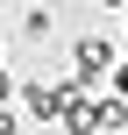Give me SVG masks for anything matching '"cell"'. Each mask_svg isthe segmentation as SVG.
<instances>
[{
  "instance_id": "6da1fadb",
  "label": "cell",
  "mask_w": 128,
  "mask_h": 135,
  "mask_svg": "<svg viewBox=\"0 0 128 135\" xmlns=\"http://www.w3.org/2000/svg\"><path fill=\"white\" fill-rule=\"evenodd\" d=\"M78 93H86V85H78V78H71V71H64V78H36V85H29V93H21V107H29V114H36V121H57V114H64V107H71V100H78Z\"/></svg>"
},
{
  "instance_id": "7a4b0ae2",
  "label": "cell",
  "mask_w": 128,
  "mask_h": 135,
  "mask_svg": "<svg viewBox=\"0 0 128 135\" xmlns=\"http://www.w3.org/2000/svg\"><path fill=\"white\" fill-rule=\"evenodd\" d=\"M107 71H114V43H107V36H78V43H71V78L93 93Z\"/></svg>"
},
{
  "instance_id": "3957f363",
  "label": "cell",
  "mask_w": 128,
  "mask_h": 135,
  "mask_svg": "<svg viewBox=\"0 0 128 135\" xmlns=\"http://www.w3.org/2000/svg\"><path fill=\"white\" fill-rule=\"evenodd\" d=\"M57 128H64V135H100V100H86V93H78V100L57 114Z\"/></svg>"
},
{
  "instance_id": "277c9868",
  "label": "cell",
  "mask_w": 128,
  "mask_h": 135,
  "mask_svg": "<svg viewBox=\"0 0 128 135\" xmlns=\"http://www.w3.org/2000/svg\"><path fill=\"white\" fill-rule=\"evenodd\" d=\"M128 128V100H107L100 93V135H121Z\"/></svg>"
},
{
  "instance_id": "5b68a950",
  "label": "cell",
  "mask_w": 128,
  "mask_h": 135,
  "mask_svg": "<svg viewBox=\"0 0 128 135\" xmlns=\"http://www.w3.org/2000/svg\"><path fill=\"white\" fill-rule=\"evenodd\" d=\"M50 28H57V14H50V7H29V21H21V36H29V43H43Z\"/></svg>"
},
{
  "instance_id": "8992f818",
  "label": "cell",
  "mask_w": 128,
  "mask_h": 135,
  "mask_svg": "<svg viewBox=\"0 0 128 135\" xmlns=\"http://www.w3.org/2000/svg\"><path fill=\"white\" fill-rule=\"evenodd\" d=\"M107 78H114V100H128V57H114V71H107Z\"/></svg>"
},
{
  "instance_id": "52a82bcc",
  "label": "cell",
  "mask_w": 128,
  "mask_h": 135,
  "mask_svg": "<svg viewBox=\"0 0 128 135\" xmlns=\"http://www.w3.org/2000/svg\"><path fill=\"white\" fill-rule=\"evenodd\" d=\"M0 135H21V121H14V114H7V107H0Z\"/></svg>"
}]
</instances>
